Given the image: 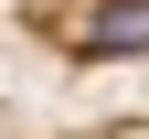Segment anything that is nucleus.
Here are the masks:
<instances>
[{
	"mask_svg": "<svg viewBox=\"0 0 149 139\" xmlns=\"http://www.w3.org/2000/svg\"><path fill=\"white\" fill-rule=\"evenodd\" d=\"M64 43L85 64H128V54H149V0H85Z\"/></svg>",
	"mask_w": 149,
	"mask_h": 139,
	"instance_id": "f257e3e1",
	"label": "nucleus"
}]
</instances>
